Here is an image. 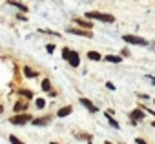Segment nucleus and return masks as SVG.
Here are the masks:
<instances>
[{
    "instance_id": "20e7f679",
    "label": "nucleus",
    "mask_w": 155,
    "mask_h": 144,
    "mask_svg": "<svg viewBox=\"0 0 155 144\" xmlns=\"http://www.w3.org/2000/svg\"><path fill=\"white\" fill-rule=\"evenodd\" d=\"M122 40L126 44H133V46H148V40L137 35H122Z\"/></svg>"
},
{
    "instance_id": "f3484780",
    "label": "nucleus",
    "mask_w": 155,
    "mask_h": 144,
    "mask_svg": "<svg viewBox=\"0 0 155 144\" xmlns=\"http://www.w3.org/2000/svg\"><path fill=\"white\" fill-rule=\"evenodd\" d=\"M18 95H20V97H24L26 100H29V99H33V93H31L29 90H18Z\"/></svg>"
},
{
    "instance_id": "f8f14e48",
    "label": "nucleus",
    "mask_w": 155,
    "mask_h": 144,
    "mask_svg": "<svg viewBox=\"0 0 155 144\" xmlns=\"http://www.w3.org/2000/svg\"><path fill=\"white\" fill-rule=\"evenodd\" d=\"M71 111H73V108H71V106H62V108L57 111V117H58V119H64V117H68Z\"/></svg>"
},
{
    "instance_id": "f03ea898",
    "label": "nucleus",
    "mask_w": 155,
    "mask_h": 144,
    "mask_svg": "<svg viewBox=\"0 0 155 144\" xmlns=\"http://www.w3.org/2000/svg\"><path fill=\"white\" fill-rule=\"evenodd\" d=\"M84 17L90 18V20L106 22V24H113V22H115V17H113V15H110V13H101V11H88Z\"/></svg>"
},
{
    "instance_id": "2eb2a0df",
    "label": "nucleus",
    "mask_w": 155,
    "mask_h": 144,
    "mask_svg": "<svg viewBox=\"0 0 155 144\" xmlns=\"http://www.w3.org/2000/svg\"><path fill=\"white\" fill-rule=\"evenodd\" d=\"M88 58H90V60H93V62H99L102 57H101V53H99V51H88Z\"/></svg>"
},
{
    "instance_id": "4be33fe9",
    "label": "nucleus",
    "mask_w": 155,
    "mask_h": 144,
    "mask_svg": "<svg viewBox=\"0 0 155 144\" xmlns=\"http://www.w3.org/2000/svg\"><path fill=\"white\" fill-rule=\"evenodd\" d=\"M46 51L48 53H55V46L53 44H46Z\"/></svg>"
},
{
    "instance_id": "dca6fc26",
    "label": "nucleus",
    "mask_w": 155,
    "mask_h": 144,
    "mask_svg": "<svg viewBox=\"0 0 155 144\" xmlns=\"http://www.w3.org/2000/svg\"><path fill=\"white\" fill-rule=\"evenodd\" d=\"M40 88H42V91H51V80L49 79H44L42 84H40Z\"/></svg>"
},
{
    "instance_id": "a878e982",
    "label": "nucleus",
    "mask_w": 155,
    "mask_h": 144,
    "mask_svg": "<svg viewBox=\"0 0 155 144\" xmlns=\"http://www.w3.org/2000/svg\"><path fill=\"white\" fill-rule=\"evenodd\" d=\"M106 88H108V90H111V91H113V90H115V86H113V84H111V82H106Z\"/></svg>"
},
{
    "instance_id": "7c9ffc66",
    "label": "nucleus",
    "mask_w": 155,
    "mask_h": 144,
    "mask_svg": "<svg viewBox=\"0 0 155 144\" xmlns=\"http://www.w3.org/2000/svg\"><path fill=\"white\" fill-rule=\"evenodd\" d=\"M151 126H153V128H155V120H153V122H151Z\"/></svg>"
},
{
    "instance_id": "72a5a7b5",
    "label": "nucleus",
    "mask_w": 155,
    "mask_h": 144,
    "mask_svg": "<svg viewBox=\"0 0 155 144\" xmlns=\"http://www.w3.org/2000/svg\"><path fill=\"white\" fill-rule=\"evenodd\" d=\"M153 49H155V46H153Z\"/></svg>"
},
{
    "instance_id": "aec40b11",
    "label": "nucleus",
    "mask_w": 155,
    "mask_h": 144,
    "mask_svg": "<svg viewBox=\"0 0 155 144\" xmlns=\"http://www.w3.org/2000/svg\"><path fill=\"white\" fill-rule=\"evenodd\" d=\"M9 142H11V144H24V142H22L18 137H15V135H9Z\"/></svg>"
},
{
    "instance_id": "bb28decb",
    "label": "nucleus",
    "mask_w": 155,
    "mask_h": 144,
    "mask_svg": "<svg viewBox=\"0 0 155 144\" xmlns=\"http://www.w3.org/2000/svg\"><path fill=\"white\" fill-rule=\"evenodd\" d=\"M137 97L139 99H148V95H144V93H137Z\"/></svg>"
},
{
    "instance_id": "f257e3e1",
    "label": "nucleus",
    "mask_w": 155,
    "mask_h": 144,
    "mask_svg": "<svg viewBox=\"0 0 155 144\" xmlns=\"http://www.w3.org/2000/svg\"><path fill=\"white\" fill-rule=\"evenodd\" d=\"M62 58L68 60V64H69L71 67H77V66L81 64V55L77 53V51H73V49H69L68 46L62 47Z\"/></svg>"
},
{
    "instance_id": "9d476101",
    "label": "nucleus",
    "mask_w": 155,
    "mask_h": 144,
    "mask_svg": "<svg viewBox=\"0 0 155 144\" xmlns=\"http://www.w3.org/2000/svg\"><path fill=\"white\" fill-rule=\"evenodd\" d=\"M28 106H29V104H28L26 99H24V100H17L15 106H13V110H15V113H24V111L28 110Z\"/></svg>"
},
{
    "instance_id": "9b49d317",
    "label": "nucleus",
    "mask_w": 155,
    "mask_h": 144,
    "mask_svg": "<svg viewBox=\"0 0 155 144\" xmlns=\"http://www.w3.org/2000/svg\"><path fill=\"white\" fill-rule=\"evenodd\" d=\"M8 4L13 6V8H17V9H20V13H28V6L22 4V2H18V0H8Z\"/></svg>"
},
{
    "instance_id": "c85d7f7f",
    "label": "nucleus",
    "mask_w": 155,
    "mask_h": 144,
    "mask_svg": "<svg viewBox=\"0 0 155 144\" xmlns=\"http://www.w3.org/2000/svg\"><path fill=\"white\" fill-rule=\"evenodd\" d=\"M104 144H113V142H110V140H106V142H104Z\"/></svg>"
},
{
    "instance_id": "423d86ee",
    "label": "nucleus",
    "mask_w": 155,
    "mask_h": 144,
    "mask_svg": "<svg viewBox=\"0 0 155 144\" xmlns=\"http://www.w3.org/2000/svg\"><path fill=\"white\" fill-rule=\"evenodd\" d=\"M73 22L79 26V28H82V29H93V22L90 20V18H81V17H75L73 18Z\"/></svg>"
},
{
    "instance_id": "1a4fd4ad",
    "label": "nucleus",
    "mask_w": 155,
    "mask_h": 144,
    "mask_svg": "<svg viewBox=\"0 0 155 144\" xmlns=\"http://www.w3.org/2000/svg\"><path fill=\"white\" fill-rule=\"evenodd\" d=\"M51 119H53V117H49V115H46V117H38V119H33L31 124H33V126H48V124L51 122Z\"/></svg>"
},
{
    "instance_id": "a211bd4d",
    "label": "nucleus",
    "mask_w": 155,
    "mask_h": 144,
    "mask_svg": "<svg viewBox=\"0 0 155 144\" xmlns=\"http://www.w3.org/2000/svg\"><path fill=\"white\" fill-rule=\"evenodd\" d=\"M35 106H37L38 110H42V108L46 106V100H44V99H37V100H35Z\"/></svg>"
},
{
    "instance_id": "b1692460",
    "label": "nucleus",
    "mask_w": 155,
    "mask_h": 144,
    "mask_svg": "<svg viewBox=\"0 0 155 144\" xmlns=\"http://www.w3.org/2000/svg\"><path fill=\"white\" fill-rule=\"evenodd\" d=\"M24 15H26V13H20V15H17V18H18V20H24V22H26V20H28V17H24Z\"/></svg>"
},
{
    "instance_id": "cd10ccee",
    "label": "nucleus",
    "mask_w": 155,
    "mask_h": 144,
    "mask_svg": "<svg viewBox=\"0 0 155 144\" xmlns=\"http://www.w3.org/2000/svg\"><path fill=\"white\" fill-rule=\"evenodd\" d=\"M148 79H150V80H151V82H153V84H155V77H151V75H150V77H148Z\"/></svg>"
},
{
    "instance_id": "0eeeda50",
    "label": "nucleus",
    "mask_w": 155,
    "mask_h": 144,
    "mask_svg": "<svg viewBox=\"0 0 155 144\" xmlns=\"http://www.w3.org/2000/svg\"><path fill=\"white\" fill-rule=\"evenodd\" d=\"M130 119H131V124H137L139 120H142L144 119V110L139 106L137 110H133V111H130Z\"/></svg>"
},
{
    "instance_id": "473e14b6",
    "label": "nucleus",
    "mask_w": 155,
    "mask_h": 144,
    "mask_svg": "<svg viewBox=\"0 0 155 144\" xmlns=\"http://www.w3.org/2000/svg\"><path fill=\"white\" fill-rule=\"evenodd\" d=\"M88 144H93V142H91V140H88Z\"/></svg>"
},
{
    "instance_id": "5701e85b",
    "label": "nucleus",
    "mask_w": 155,
    "mask_h": 144,
    "mask_svg": "<svg viewBox=\"0 0 155 144\" xmlns=\"http://www.w3.org/2000/svg\"><path fill=\"white\" fill-rule=\"evenodd\" d=\"M120 57H130V49H128V47H124V49L120 51Z\"/></svg>"
},
{
    "instance_id": "ddd939ff",
    "label": "nucleus",
    "mask_w": 155,
    "mask_h": 144,
    "mask_svg": "<svg viewBox=\"0 0 155 144\" xmlns=\"http://www.w3.org/2000/svg\"><path fill=\"white\" fill-rule=\"evenodd\" d=\"M104 60L110 62V64H120V62H122V57H120V55H106Z\"/></svg>"
},
{
    "instance_id": "39448f33",
    "label": "nucleus",
    "mask_w": 155,
    "mask_h": 144,
    "mask_svg": "<svg viewBox=\"0 0 155 144\" xmlns=\"http://www.w3.org/2000/svg\"><path fill=\"white\" fill-rule=\"evenodd\" d=\"M68 33H71V35H79V37H86V38H93V31H91V29H82V28H68Z\"/></svg>"
},
{
    "instance_id": "393cba45",
    "label": "nucleus",
    "mask_w": 155,
    "mask_h": 144,
    "mask_svg": "<svg viewBox=\"0 0 155 144\" xmlns=\"http://www.w3.org/2000/svg\"><path fill=\"white\" fill-rule=\"evenodd\" d=\"M135 142H137V144H148V142H146L144 139H140V137H137V139H135Z\"/></svg>"
},
{
    "instance_id": "4468645a",
    "label": "nucleus",
    "mask_w": 155,
    "mask_h": 144,
    "mask_svg": "<svg viewBox=\"0 0 155 144\" xmlns=\"http://www.w3.org/2000/svg\"><path fill=\"white\" fill-rule=\"evenodd\" d=\"M24 75H26L28 79H35V77H37L38 73H37V71H33V69H31L29 66H24Z\"/></svg>"
},
{
    "instance_id": "c756f323",
    "label": "nucleus",
    "mask_w": 155,
    "mask_h": 144,
    "mask_svg": "<svg viewBox=\"0 0 155 144\" xmlns=\"http://www.w3.org/2000/svg\"><path fill=\"white\" fill-rule=\"evenodd\" d=\"M2 111H4V108H2V106H0V113H2Z\"/></svg>"
},
{
    "instance_id": "6ab92c4d",
    "label": "nucleus",
    "mask_w": 155,
    "mask_h": 144,
    "mask_svg": "<svg viewBox=\"0 0 155 144\" xmlns=\"http://www.w3.org/2000/svg\"><path fill=\"white\" fill-rule=\"evenodd\" d=\"M140 108L144 110V113H150L151 117H155V110H151V108H148V106H144V104H140Z\"/></svg>"
},
{
    "instance_id": "2f4dec72",
    "label": "nucleus",
    "mask_w": 155,
    "mask_h": 144,
    "mask_svg": "<svg viewBox=\"0 0 155 144\" xmlns=\"http://www.w3.org/2000/svg\"><path fill=\"white\" fill-rule=\"evenodd\" d=\"M49 144H60V142H49Z\"/></svg>"
},
{
    "instance_id": "7ed1b4c3",
    "label": "nucleus",
    "mask_w": 155,
    "mask_h": 144,
    "mask_svg": "<svg viewBox=\"0 0 155 144\" xmlns=\"http://www.w3.org/2000/svg\"><path fill=\"white\" fill-rule=\"evenodd\" d=\"M33 120V117L29 115V113H17V115H13L11 119H9V122L11 124H15V126H24V124H28V122H31Z\"/></svg>"
},
{
    "instance_id": "6e6552de",
    "label": "nucleus",
    "mask_w": 155,
    "mask_h": 144,
    "mask_svg": "<svg viewBox=\"0 0 155 144\" xmlns=\"http://www.w3.org/2000/svg\"><path fill=\"white\" fill-rule=\"evenodd\" d=\"M81 104H82L90 113H97V111H99V106H97V104H93V102H91L90 99H86V97H81Z\"/></svg>"
},
{
    "instance_id": "412c9836",
    "label": "nucleus",
    "mask_w": 155,
    "mask_h": 144,
    "mask_svg": "<svg viewBox=\"0 0 155 144\" xmlns=\"http://www.w3.org/2000/svg\"><path fill=\"white\" fill-rule=\"evenodd\" d=\"M40 33H44V35H55V37H60V33L51 31V29H40Z\"/></svg>"
}]
</instances>
